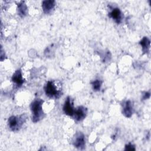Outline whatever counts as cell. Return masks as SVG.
Returning a JSON list of instances; mask_svg holds the SVG:
<instances>
[{
    "label": "cell",
    "mask_w": 151,
    "mask_h": 151,
    "mask_svg": "<svg viewBox=\"0 0 151 151\" xmlns=\"http://www.w3.org/2000/svg\"><path fill=\"white\" fill-rule=\"evenodd\" d=\"M43 102L44 101L41 99H36L30 105V109L32 113V121L34 123L39 122L44 117V113L42 109Z\"/></svg>",
    "instance_id": "6da1fadb"
},
{
    "label": "cell",
    "mask_w": 151,
    "mask_h": 151,
    "mask_svg": "<svg viewBox=\"0 0 151 151\" xmlns=\"http://www.w3.org/2000/svg\"><path fill=\"white\" fill-rule=\"evenodd\" d=\"M44 91L47 96L50 98L58 99L61 95V89L59 88L54 81H48L45 85Z\"/></svg>",
    "instance_id": "7a4b0ae2"
},
{
    "label": "cell",
    "mask_w": 151,
    "mask_h": 151,
    "mask_svg": "<svg viewBox=\"0 0 151 151\" xmlns=\"http://www.w3.org/2000/svg\"><path fill=\"white\" fill-rule=\"evenodd\" d=\"M25 118L24 115H21L19 116H11L8 120L9 128L12 131H17L20 129L22 124L25 122Z\"/></svg>",
    "instance_id": "3957f363"
},
{
    "label": "cell",
    "mask_w": 151,
    "mask_h": 151,
    "mask_svg": "<svg viewBox=\"0 0 151 151\" xmlns=\"http://www.w3.org/2000/svg\"><path fill=\"white\" fill-rule=\"evenodd\" d=\"M73 145L75 147L80 150H83L85 147V137L83 133L81 132H78L76 134L73 140Z\"/></svg>",
    "instance_id": "277c9868"
},
{
    "label": "cell",
    "mask_w": 151,
    "mask_h": 151,
    "mask_svg": "<svg viewBox=\"0 0 151 151\" xmlns=\"http://www.w3.org/2000/svg\"><path fill=\"white\" fill-rule=\"evenodd\" d=\"M63 110L64 113L66 115H68L71 117L73 116L75 110L74 109V107H73V101L70 97H67L64 102Z\"/></svg>",
    "instance_id": "5b68a950"
},
{
    "label": "cell",
    "mask_w": 151,
    "mask_h": 151,
    "mask_svg": "<svg viewBox=\"0 0 151 151\" xmlns=\"http://www.w3.org/2000/svg\"><path fill=\"white\" fill-rule=\"evenodd\" d=\"M134 111L133 104L130 100L124 101L122 104V113L126 117H130Z\"/></svg>",
    "instance_id": "8992f818"
},
{
    "label": "cell",
    "mask_w": 151,
    "mask_h": 151,
    "mask_svg": "<svg viewBox=\"0 0 151 151\" xmlns=\"http://www.w3.org/2000/svg\"><path fill=\"white\" fill-rule=\"evenodd\" d=\"M87 109L84 106H79L74 110L73 117L77 122H80L83 120L87 115Z\"/></svg>",
    "instance_id": "52a82bcc"
},
{
    "label": "cell",
    "mask_w": 151,
    "mask_h": 151,
    "mask_svg": "<svg viewBox=\"0 0 151 151\" xmlns=\"http://www.w3.org/2000/svg\"><path fill=\"white\" fill-rule=\"evenodd\" d=\"M109 17L113 19L115 22L119 24L123 18L122 13L120 11V9L118 8H114L111 9V11L109 14Z\"/></svg>",
    "instance_id": "ba28073f"
},
{
    "label": "cell",
    "mask_w": 151,
    "mask_h": 151,
    "mask_svg": "<svg viewBox=\"0 0 151 151\" xmlns=\"http://www.w3.org/2000/svg\"><path fill=\"white\" fill-rule=\"evenodd\" d=\"M55 5V2L53 0H45L42 2V8L43 12L46 14H50L51 11L54 8Z\"/></svg>",
    "instance_id": "9c48e42d"
},
{
    "label": "cell",
    "mask_w": 151,
    "mask_h": 151,
    "mask_svg": "<svg viewBox=\"0 0 151 151\" xmlns=\"http://www.w3.org/2000/svg\"><path fill=\"white\" fill-rule=\"evenodd\" d=\"M12 81L16 84L18 87H21L24 83V79L20 70H17L14 73L12 77Z\"/></svg>",
    "instance_id": "30bf717a"
},
{
    "label": "cell",
    "mask_w": 151,
    "mask_h": 151,
    "mask_svg": "<svg viewBox=\"0 0 151 151\" xmlns=\"http://www.w3.org/2000/svg\"><path fill=\"white\" fill-rule=\"evenodd\" d=\"M139 44L142 47V51L144 54L149 52L150 45V41L147 37H143L139 42Z\"/></svg>",
    "instance_id": "8fae6325"
},
{
    "label": "cell",
    "mask_w": 151,
    "mask_h": 151,
    "mask_svg": "<svg viewBox=\"0 0 151 151\" xmlns=\"http://www.w3.org/2000/svg\"><path fill=\"white\" fill-rule=\"evenodd\" d=\"M18 15L21 17H24L27 15L28 13V8L24 1L20 2V3L18 5Z\"/></svg>",
    "instance_id": "7c38bea8"
},
{
    "label": "cell",
    "mask_w": 151,
    "mask_h": 151,
    "mask_svg": "<svg viewBox=\"0 0 151 151\" xmlns=\"http://www.w3.org/2000/svg\"><path fill=\"white\" fill-rule=\"evenodd\" d=\"M102 82L100 80H96L92 82H91V84L92 86L93 89L94 91H99L100 90Z\"/></svg>",
    "instance_id": "4fadbf2b"
},
{
    "label": "cell",
    "mask_w": 151,
    "mask_h": 151,
    "mask_svg": "<svg viewBox=\"0 0 151 151\" xmlns=\"http://www.w3.org/2000/svg\"><path fill=\"white\" fill-rule=\"evenodd\" d=\"M125 150H135V146L132 143H129V144L125 146Z\"/></svg>",
    "instance_id": "5bb4252c"
},
{
    "label": "cell",
    "mask_w": 151,
    "mask_h": 151,
    "mask_svg": "<svg viewBox=\"0 0 151 151\" xmlns=\"http://www.w3.org/2000/svg\"><path fill=\"white\" fill-rule=\"evenodd\" d=\"M150 97V93L149 92H145L144 94H143V100H146L147 99Z\"/></svg>",
    "instance_id": "9a60e30c"
}]
</instances>
